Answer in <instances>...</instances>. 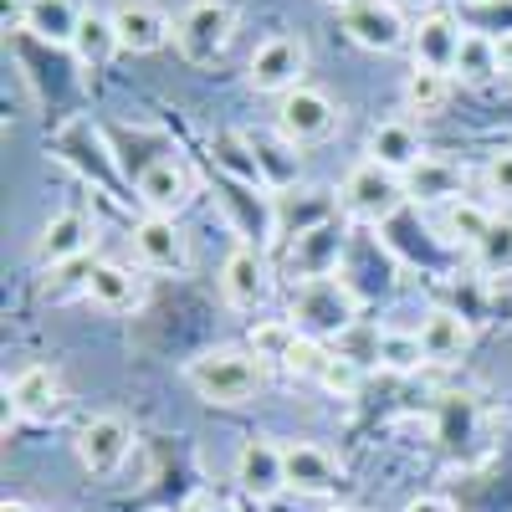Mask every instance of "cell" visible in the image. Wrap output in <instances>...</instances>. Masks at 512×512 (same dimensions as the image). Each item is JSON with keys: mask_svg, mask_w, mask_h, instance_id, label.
Returning <instances> with one entry per match:
<instances>
[{"mask_svg": "<svg viewBox=\"0 0 512 512\" xmlns=\"http://www.w3.org/2000/svg\"><path fill=\"white\" fill-rule=\"evenodd\" d=\"M482 185H487V195H492L497 205H512V144L492 149V159H487V169H482Z\"/></svg>", "mask_w": 512, "mask_h": 512, "instance_id": "1f68e13d", "label": "cell"}, {"mask_svg": "<svg viewBox=\"0 0 512 512\" xmlns=\"http://www.w3.org/2000/svg\"><path fill=\"white\" fill-rule=\"evenodd\" d=\"M318 384H323V390H333V395H354V390H359V364L344 359V354H328Z\"/></svg>", "mask_w": 512, "mask_h": 512, "instance_id": "d6a6232c", "label": "cell"}, {"mask_svg": "<svg viewBox=\"0 0 512 512\" xmlns=\"http://www.w3.org/2000/svg\"><path fill=\"white\" fill-rule=\"evenodd\" d=\"M451 93H456V77H451V72H431V67H410V72H405V88H400L405 113H420V118L446 113Z\"/></svg>", "mask_w": 512, "mask_h": 512, "instance_id": "d4e9b609", "label": "cell"}, {"mask_svg": "<svg viewBox=\"0 0 512 512\" xmlns=\"http://www.w3.org/2000/svg\"><path fill=\"white\" fill-rule=\"evenodd\" d=\"M292 344H297V323L292 318H262V323L251 328V338H246V349L262 359V364H282Z\"/></svg>", "mask_w": 512, "mask_h": 512, "instance_id": "83f0119b", "label": "cell"}, {"mask_svg": "<svg viewBox=\"0 0 512 512\" xmlns=\"http://www.w3.org/2000/svg\"><path fill=\"white\" fill-rule=\"evenodd\" d=\"M128 446H134V431H128L123 415H93V420H82V431L72 441L77 466L88 477H113L118 466L128 461Z\"/></svg>", "mask_w": 512, "mask_h": 512, "instance_id": "ba28073f", "label": "cell"}, {"mask_svg": "<svg viewBox=\"0 0 512 512\" xmlns=\"http://www.w3.org/2000/svg\"><path fill=\"white\" fill-rule=\"evenodd\" d=\"M400 512H456V502L441 497V492H420V497H410Z\"/></svg>", "mask_w": 512, "mask_h": 512, "instance_id": "836d02e7", "label": "cell"}, {"mask_svg": "<svg viewBox=\"0 0 512 512\" xmlns=\"http://www.w3.org/2000/svg\"><path fill=\"white\" fill-rule=\"evenodd\" d=\"M338 26H344V36L354 41L359 52L390 57V52L410 47V26L415 21H405L400 0H354V6L338 11Z\"/></svg>", "mask_w": 512, "mask_h": 512, "instance_id": "8992f818", "label": "cell"}, {"mask_svg": "<svg viewBox=\"0 0 512 512\" xmlns=\"http://www.w3.org/2000/svg\"><path fill=\"white\" fill-rule=\"evenodd\" d=\"M364 159H374L379 169H390V175H410V169L425 159V144H420V128L410 118H384L374 123V134H369V149Z\"/></svg>", "mask_w": 512, "mask_h": 512, "instance_id": "e0dca14e", "label": "cell"}, {"mask_svg": "<svg viewBox=\"0 0 512 512\" xmlns=\"http://www.w3.org/2000/svg\"><path fill=\"white\" fill-rule=\"evenodd\" d=\"M451 77H456V88H492V82L502 77V52H497V36H487V31H472V26H466Z\"/></svg>", "mask_w": 512, "mask_h": 512, "instance_id": "7402d4cb", "label": "cell"}, {"mask_svg": "<svg viewBox=\"0 0 512 512\" xmlns=\"http://www.w3.org/2000/svg\"><path fill=\"white\" fill-rule=\"evenodd\" d=\"M216 282H221L226 308H236V313H251V308H262L267 297H272V267H267V256L256 251L251 241H241V246L226 251Z\"/></svg>", "mask_w": 512, "mask_h": 512, "instance_id": "30bf717a", "label": "cell"}, {"mask_svg": "<svg viewBox=\"0 0 512 512\" xmlns=\"http://www.w3.org/2000/svg\"><path fill=\"white\" fill-rule=\"evenodd\" d=\"M282 461H287V492L318 497V492H333L338 487V461L323 446H313V441L282 446Z\"/></svg>", "mask_w": 512, "mask_h": 512, "instance_id": "ac0fdd59", "label": "cell"}, {"mask_svg": "<svg viewBox=\"0 0 512 512\" xmlns=\"http://www.w3.org/2000/svg\"><path fill=\"white\" fill-rule=\"evenodd\" d=\"M323 364H328V349H323V338H313V333H297V344H292L287 359H282V369H287L292 379H313V384H318Z\"/></svg>", "mask_w": 512, "mask_h": 512, "instance_id": "f546056e", "label": "cell"}, {"mask_svg": "<svg viewBox=\"0 0 512 512\" xmlns=\"http://www.w3.org/2000/svg\"><path fill=\"white\" fill-rule=\"evenodd\" d=\"M26 6H31V0H26Z\"/></svg>", "mask_w": 512, "mask_h": 512, "instance_id": "ab89813d", "label": "cell"}, {"mask_svg": "<svg viewBox=\"0 0 512 512\" xmlns=\"http://www.w3.org/2000/svg\"><path fill=\"white\" fill-rule=\"evenodd\" d=\"M415 333H420V349H425L431 364H451V359L466 354V344H472V323H466L461 313H451V308H431Z\"/></svg>", "mask_w": 512, "mask_h": 512, "instance_id": "44dd1931", "label": "cell"}, {"mask_svg": "<svg viewBox=\"0 0 512 512\" xmlns=\"http://www.w3.org/2000/svg\"><path fill=\"white\" fill-rule=\"evenodd\" d=\"M472 262L487 277H512V216H502V210H497L487 236L472 246Z\"/></svg>", "mask_w": 512, "mask_h": 512, "instance_id": "4316f807", "label": "cell"}, {"mask_svg": "<svg viewBox=\"0 0 512 512\" xmlns=\"http://www.w3.org/2000/svg\"><path fill=\"white\" fill-rule=\"evenodd\" d=\"M374 354L384 369H395V374H410L425 364V349H420V333H400V328H384L374 338Z\"/></svg>", "mask_w": 512, "mask_h": 512, "instance_id": "f1b7e54d", "label": "cell"}, {"mask_svg": "<svg viewBox=\"0 0 512 512\" xmlns=\"http://www.w3.org/2000/svg\"><path fill=\"white\" fill-rule=\"evenodd\" d=\"M6 400L21 420H57L67 410V390H62V374L52 364H26L16 369V379L6 384Z\"/></svg>", "mask_w": 512, "mask_h": 512, "instance_id": "4fadbf2b", "label": "cell"}, {"mask_svg": "<svg viewBox=\"0 0 512 512\" xmlns=\"http://www.w3.org/2000/svg\"><path fill=\"white\" fill-rule=\"evenodd\" d=\"M185 384L205 400V405H251L267 384V364L256 359L246 344H216V349H200L185 364Z\"/></svg>", "mask_w": 512, "mask_h": 512, "instance_id": "6da1fadb", "label": "cell"}, {"mask_svg": "<svg viewBox=\"0 0 512 512\" xmlns=\"http://www.w3.org/2000/svg\"><path fill=\"white\" fill-rule=\"evenodd\" d=\"M210 149H216V159L231 169V175H241L246 185H262V159H246V139L241 134H221Z\"/></svg>", "mask_w": 512, "mask_h": 512, "instance_id": "4dcf8cb0", "label": "cell"}, {"mask_svg": "<svg viewBox=\"0 0 512 512\" xmlns=\"http://www.w3.org/2000/svg\"><path fill=\"white\" fill-rule=\"evenodd\" d=\"M338 128V108L323 88H292L287 98H277V134L282 144L292 149H303V144H323L328 134Z\"/></svg>", "mask_w": 512, "mask_h": 512, "instance_id": "52a82bcc", "label": "cell"}, {"mask_svg": "<svg viewBox=\"0 0 512 512\" xmlns=\"http://www.w3.org/2000/svg\"><path fill=\"white\" fill-rule=\"evenodd\" d=\"M82 67H103L113 62L123 47H118V31H113V16L108 11H82L77 21V36H72V47H67Z\"/></svg>", "mask_w": 512, "mask_h": 512, "instance_id": "cb8c5ba5", "label": "cell"}, {"mask_svg": "<svg viewBox=\"0 0 512 512\" xmlns=\"http://www.w3.org/2000/svg\"><path fill=\"white\" fill-rule=\"evenodd\" d=\"M328 6H338V11H344V6H354V0H328Z\"/></svg>", "mask_w": 512, "mask_h": 512, "instance_id": "f35d334b", "label": "cell"}, {"mask_svg": "<svg viewBox=\"0 0 512 512\" xmlns=\"http://www.w3.org/2000/svg\"><path fill=\"white\" fill-rule=\"evenodd\" d=\"M492 216H497L492 205L466 200V195H461V200H451V205L441 210V236H446V241H461V246H477V241L487 236Z\"/></svg>", "mask_w": 512, "mask_h": 512, "instance_id": "484cf974", "label": "cell"}, {"mask_svg": "<svg viewBox=\"0 0 512 512\" xmlns=\"http://www.w3.org/2000/svg\"><path fill=\"white\" fill-rule=\"evenodd\" d=\"M93 246V221L82 210H57L36 236V267H67L77 256H88Z\"/></svg>", "mask_w": 512, "mask_h": 512, "instance_id": "2e32d148", "label": "cell"}, {"mask_svg": "<svg viewBox=\"0 0 512 512\" xmlns=\"http://www.w3.org/2000/svg\"><path fill=\"white\" fill-rule=\"evenodd\" d=\"M497 52H502V77H512V31L497 36Z\"/></svg>", "mask_w": 512, "mask_h": 512, "instance_id": "d590c367", "label": "cell"}, {"mask_svg": "<svg viewBox=\"0 0 512 512\" xmlns=\"http://www.w3.org/2000/svg\"><path fill=\"white\" fill-rule=\"evenodd\" d=\"M0 512H36L31 502H21V497H6V507H0Z\"/></svg>", "mask_w": 512, "mask_h": 512, "instance_id": "8d00e7d4", "label": "cell"}, {"mask_svg": "<svg viewBox=\"0 0 512 512\" xmlns=\"http://www.w3.org/2000/svg\"><path fill=\"white\" fill-rule=\"evenodd\" d=\"M82 292H88V303L103 308V313H128L144 297L139 277L128 272L123 262H93V272L82 277Z\"/></svg>", "mask_w": 512, "mask_h": 512, "instance_id": "ffe728a7", "label": "cell"}, {"mask_svg": "<svg viewBox=\"0 0 512 512\" xmlns=\"http://www.w3.org/2000/svg\"><path fill=\"white\" fill-rule=\"evenodd\" d=\"M231 482L256 497V502H272L277 492H287V461H282V446L267 441V436H246L231 456Z\"/></svg>", "mask_w": 512, "mask_h": 512, "instance_id": "9c48e42d", "label": "cell"}, {"mask_svg": "<svg viewBox=\"0 0 512 512\" xmlns=\"http://www.w3.org/2000/svg\"><path fill=\"white\" fill-rule=\"evenodd\" d=\"M461 36H466V26L451 11H425L410 26V62L415 67H431V72H451L456 67V52H461Z\"/></svg>", "mask_w": 512, "mask_h": 512, "instance_id": "5bb4252c", "label": "cell"}, {"mask_svg": "<svg viewBox=\"0 0 512 512\" xmlns=\"http://www.w3.org/2000/svg\"><path fill=\"white\" fill-rule=\"evenodd\" d=\"M134 251L149 272H185L190 267V236L175 216H144L134 226Z\"/></svg>", "mask_w": 512, "mask_h": 512, "instance_id": "9a60e30c", "label": "cell"}, {"mask_svg": "<svg viewBox=\"0 0 512 512\" xmlns=\"http://www.w3.org/2000/svg\"><path fill=\"white\" fill-rule=\"evenodd\" d=\"M461 185H466L461 164L441 159V154H425L405 175V195L420 200V205H451V200H461Z\"/></svg>", "mask_w": 512, "mask_h": 512, "instance_id": "d6986e66", "label": "cell"}, {"mask_svg": "<svg viewBox=\"0 0 512 512\" xmlns=\"http://www.w3.org/2000/svg\"><path fill=\"white\" fill-rule=\"evenodd\" d=\"M77 21H82L77 0H31V6L21 11V26H26L36 41H47V47H72Z\"/></svg>", "mask_w": 512, "mask_h": 512, "instance_id": "603a6c76", "label": "cell"}, {"mask_svg": "<svg viewBox=\"0 0 512 512\" xmlns=\"http://www.w3.org/2000/svg\"><path fill=\"white\" fill-rule=\"evenodd\" d=\"M328 512H359V507H349V502H338V507H328Z\"/></svg>", "mask_w": 512, "mask_h": 512, "instance_id": "74e56055", "label": "cell"}, {"mask_svg": "<svg viewBox=\"0 0 512 512\" xmlns=\"http://www.w3.org/2000/svg\"><path fill=\"white\" fill-rule=\"evenodd\" d=\"M297 333H313V338H338V333H349L354 318H359V292L344 282V277H308V282H297L292 292V313Z\"/></svg>", "mask_w": 512, "mask_h": 512, "instance_id": "7a4b0ae2", "label": "cell"}, {"mask_svg": "<svg viewBox=\"0 0 512 512\" xmlns=\"http://www.w3.org/2000/svg\"><path fill=\"white\" fill-rule=\"evenodd\" d=\"M405 180L390 175V169H379L374 159H359L344 185H338V210H344L349 221L359 226H384V221H395V210L405 205Z\"/></svg>", "mask_w": 512, "mask_h": 512, "instance_id": "3957f363", "label": "cell"}, {"mask_svg": "<svg viewBox=\"0 0 512 512\" xmlns=\"http://www.w3.org/2000/svg\"><path fill=\"white\" fill-rule=\"evenodd\" d=\"M308 41L297 36V31H277L267 41H256V52L246 62V82H251V93H267V98H287L292 88H303V77H308Z\"/></svg>", "mask_w": 512, "mask_h": 512, "instance_id": "5b68a950", "label": "cell"}, {"mask_svg": "<svg viewBox=\"0 0 512 512\" xmlns=\"http://www.w3.org/2000/svg\"><path fill=\"white\" fill-rule=\"evenodd\" d=\"M139 200L149 216H180V210L195 200V175L190 164L175 154H159L139 169Z\"/></svg>", "mask_w": 512, "mask_h": 512, "instance_id": "8fae6325", "label": "cell"}, {"mask_svg": "<svg viewBox=\"0 0 512 512\" xmlns=\"http://www.w3.org/2000/svg\"><path fill=\"white\" fill-rule=\"evenodd\" d=\"M180 512H236L231 502H221V497H195V502H185Z\"/></svg>", "mask_w": 512, "mask_h": 512, "instance_id": "e575fe53", "label": "cell"}, {"mask_svg": "<svg viewBox=\"0 0 512 512\" xmlns=\"http://www.w3.org/2000/svg\"><path fill=\"white\" fill-rule=\"evenodd\" d=\"M108 16H113V31H118V47L128 57H149L164 41H175V21H169L154 0H118Z\"/></svg>", "mask_w": 512, "mask_h": 512, "instance_id": "7c38bea8", "label": "cell"}, {"mask_svg": "<svg viewBox=\"0 0 512 512\" xmlns=\"http://www.w3.org/2000/svg\"><path fill=\"white\" fill-rule=\"evenodd\" d=\"M236 41V11L226 0H190L175 21V52L190 62V67H210L231 52Z\"/></svg>", "mask_w": 512, "mask_h": 512, "instance_id": "277c9868", "label": "cell"}]
</instances>
